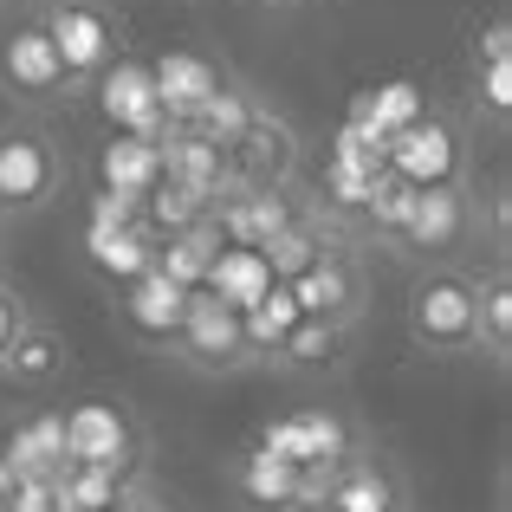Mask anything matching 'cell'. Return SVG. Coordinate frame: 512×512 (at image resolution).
<instances>
[{"mask_svg":"<svg viewBox=\"0 0 512 512\" xmlns=\"http://www.w3.org/2000/svg\"><path fill=\"white\" fill-rule=\"evenodd\" d=\"M480 59H506V20L487 26V46H474V65H480Z\"/></svg>","mask_w":512,"mask_h":512,"instance_id":"25","label":"cell"},{"mask_svg":"<svg viewBox=\"0 0 512 512\" xmlns=\"http://www.w3.org/2000/svg\"><path fill=\"white\" fill-rule=\"evenodd\" d=\"M292 305H299V318H325V325H363V305H370V273H363V260L344 247L318 253V266H305L299 279H292Z\"/></svg>","mask_w":512,"mask_h":512,"instance_id":"8","label":"cell"},{"mask_svg":"<svg viewBox=\"0 0 512 512\" xmlns=\"http://www.w3.org/2000/svg\"><path fill=\"white\" fill-rule=\"evenodd\" d=\"M474 98L487 104L493 124H506V111H512V59H480L474 65Z\"/></svg>","mask_w":512,"mask_h":512,"instance_id":"21","label":"cell"},{"mask_svg":"<svg viewBox=\"0 0 512 512\" xmlns=\"http://www.w3.org/2000/svg\"><path fill=\"white\" fill-rule=\"evenodd\" d=\"M474 350H487L493 363L512 357V273L493 266L487 279L474 273Z\"/></svg>","mask_w":512,"mask_h":512,"instance_id":"18","label":"cell"},{"mask_svg":"<svg viewBox=\"0 0 512 512\" xmlns=\"http://www.w3.org/2000/svg\"><path fill=\"white\" fill-rule=\"evenodd\" d=\"M111 512H169V506L156 500V487H150V480H137V487H130V493H124V500H117Z\"/></svg>","mask_w":512,"mask_h":512,"instance_id":"24","label":"cell"},{"mask_svg":"<svg viewBox=\"0 0 512 512\" xmlns=\"http://www.w3.org/2000/svg\"><path fill=\"white\" fill-rule=\"evenodd\" d=\"M234 493H240V506H247V512H286V506L312 500V493H305V474H299V467L273 461L266 448L240 461V474H234Z\"/></svg>","mask_w":512,"mask_h":512,"instance_id":"17","label":"cell"},{"mask_svg":"<svg viewBox=\"0 0 512 512\" xmlns=\"http://www.w3.org/2000/svg\"><path fill=\"white\" fill-rule=\"evenodd\" d=\"M253 117H260V98H253L247 85H227V91H214V98L201 104L195 117H188V130H195L201 143H214V150L227 156L240 137H247V124H253Z\"/></svg>","mask_w":512,"mask_h":512,"instance_id":"19","label":"cell"},{"mask_svg":"<svg viewBox=\"0 0 512 512\" xmlns=\"http://www.w3.org/2000/svg\"><path fill=\"white\" fill-rule=\"evenodd\" d=\"M0 454H7L13 480H59L65 467V428L59 415H26V422H13V435L0 441Z\"/></svg>","mask_w":512,"mask_h":512,"instance_id":"16","label":"cell"},{"mask_svg":"<svg viewBox=\"0 0 512 512\" xmlns=\"http://www.w3.org/2000/svg\"><path fill=\"white\" fill-rule=\"evenodd\" d=\"M65 376V338L52 325H39V318H26L20 338L7 344V357H0V383L13 389H52Z\"/></svg>","mask_w":512,"mask_h":512,"instance_id":"15","label":"cell"},{"mask_svg":"<svg viewBox=\"0 0 512 512\" xmlns=\"http://www.w3.org/2000/svg\"><path fill=\"white\" fill-rule=\"evenodd\" d=\"M292 175H299V130L260 104L247 137L227 150V195L234 188H292Z\"/></svg>","mask_w":512,"mask_h":512,"instance_id":"9","label":"cell"},{"mask_svg":"<svg viewBox=\"0 0 512 512\" xmlns=\"http://www.w3.org/2000/svg\"><path fill=\"white\" fill-rule=\"evenodd\" d=\"M480 234V201L467 188H422L402 221V234L389 240L396 253H415V260H435V266H454V253Z\"/></svg>","mask_w":512,"mask_h":512,"instance_id":"7","label":"cell"},{"mask_svg":"<svg viewBox=\"0 0 512 512\" xmlns=\"http://www.w3.org/2000/svg\"><path fill=\"white\" fill-rule=\"evenodd\" d=\"M214 91H221V78H214L201 59H169V65H163V78H156V104H169L182 124L214 98Z\"/></svg>","mask_w":512,"mask_h":512,"instance_id":"20","label":"cell"},{"mask_svg":"<svg viewBox=\"0 0 512 512\" xmlns=\"http://www.w3.org/2000/svg\"><path fill=\"white\" fill-rule=\"evenodd\" d=\"M46 7H52V0H46Z\"/></svg>","mask_w":512,"mask_h":512,"instance_id":"28","label":"cell"},{"mask_svg":"<svg viewBox=\"0 0 512 512\" xmlns=\"http://www.w3.org/2000/svg\"><path fill=\"white\" fill-rule=\"evenodd\" d=\"M26 318H33V312H26V299L7 286V279H0V357H7V344H13V338H20Z\"/></svg>","mask_w":512,"mask_h":512,"instance_id":"23","label":"cell"},{"mask_svg":"<svg viewBox=\"0 0 512 512\" xmlns=\"http://www.w3.org/2000/svg\"><path fill=\"white\" fill-rule=\"evenodd\" d=\"M247 7H266V13H292V7H305V0H247Z\"/></svg>","mask_w":512,"mask_h":512,"instance_id":"26","label":"cell"},{"mask_svg":"<svg viewBox=\"0 0 512 512\" xmlns=\"http://www.w3.org/2000/svg\"><path fill=\"white\" fill-rule=\"evenodd\" d=\"M39 26H46V39L59 46L65 72L78 78V91H85V78H98L104 65H111V52H117L111 13H104L98 0H52Z\"/></svg>","mask_w":512,"mask_h":512,"instance_id":"11","label":"cell"},{"mask_svg":"<svg viewBox=\"0 0 512 512\" xmlns=\"http://www.w3.org/2000/svg\"><path fill=\"white\" fill-rule=\"evenodd\" d=\"M331 512H409V493L402 480L376 461L370 448H350L338 467L325 474V493H318Z\"/></svg>","mask_w":512,"mask_h":512,"instance_id":"12","label":"cell"},{"mask_svg":"<svg viewBox=\"0 0 512 512\" xmlns=\"http://www.w3.org/2000/svg\"><path fill=\"white\" fill-rule=\"evenodd\" d=\"M389 175L409 182L415 195H422V188H467V143H461V130H454L448 117H435V111L409 117V124L389 137Z\"/></svg>","mask_w":512,"mask_h":512,"instance_id":"6","label":"cell"},{"mask_svg":"<svg viewBox=\"0 0 512 512\" xmlns=\"http://www.w3.org/2000/svg\"><path fill=\"white\" fill-rule=\"evenodd\" d=\"M305 195H292V188H234V195L214 201V234L227 240V247L240 253H260L266 240H279L292 221H305Z\"/></svg>","mask_w":512,"mask_h":512,"instance_id":"10","label":"cell"},{"mask_svg":"<svg viewBox=\"0 0 512 512\" xmlns=\"http://www.w3.org/2000/svg\"><path fill=\"white\" fill-rule=\"evenodd\" d=\"M350 338H357L350 325L299 318V325L273 344V357H266V363H273V370H286V376H338L344 363H350Z\"/></svg>","mask_w":512,"mask_h":512,"instance_id":"13","label":"cell"},{"mask_svg":"<svg viewBox=\"0 0 512 512\" xmlns=\"http://www.w3.org/2000/svg\"><path fill=\"white\" fill-rule=\"evenodd\" d=\"M182 305H188V292L175 286L169 273H156V266H143V273H137V279L124 286V325L137 331L143 344L169 350L175 325H182Z\"/></svg>","mask_w":512,"mask_h":512,"instance_id":"14","label":"cell"},{"mask_svg":"<svg viewBox=\"0 0 512 512\" xmlns=\"http://www.w3.org/2000/svg\"><path fill=\"white\" fill-rule=\"evenodd\" d=\"M65 428V461L72 467H98V474L137 487L143 467H150V441H143V422L124 409V402H104V396H85L59 415Z\"/></svg>","mask_w":512,"mask_h":512,"instance_id":"3","label":"cell"},{"mask_svg":"<svg viewBox=\"0 0 512 512\" xmlns=\"http://www.w3.org/2000/svg\"><path fill=\"white\" fill-rule=\"evenodd\" d=\"M65 143L52 137L39 117L0 124V227L7 221H33L65 195Z\"/></svg>","mask_w":512,"mask_h":512,"instance_id":"1","label":"cell"},{"mask_svg":"<svg viewBox=\"0 0 512 512\" xmlns=\"http://www.w3.org/2000/svg\"><path fill=\"white\" fill-rule=\"evenodd\" d=\"M0 98L13 104V111H59V104L78 98V78L65 72L59 46L46 39V26H13V33H0Z\"/></svg>","mask_w":512,"mask_h":512,"instance_id":"5","label":"cell"},{"mask_svg":"<svg viewBox=\"0 0 512 512\" xmlns=\"http://www.w3.org/2000/svg\"><path fill=\"white\" fill-rule=\"evenodd\" d=\"M286 512H331L325 500H299V506H286Z\"/></svg>","mask_w":512,"mask_h":512,"instance_id":"27","label":"cell"},{"mask_svg":"<svg viewBox=\"0 0 512 512\" xmlns=\"http://www.w3.org/2000/svg\"><path fill=\"white\" fill-rule=\"evenodd\" d=\"M0 512H65L59 506V480H13V493H7Z\"/></svg>","mask_w":512,"mask_h":512,"instance_id":"22","label":"cell"},{"mask_svg":"<svg viewBox=\"0 0 512 512\" xmlns=\"http://www.w3.org/2000/svg\"><path fill=\"white\" fill-rule=\"evenodd\" d=\"M169 357L182 363V370H195V376H240V370L260 363L253 357V338H247V318H240L227 299H214L208 286L188 292L182 325H175V338H169Z\"/></svg>","mask_w":512,"mask_h":512,"instance_id":"4","label":"cell"},{"mask_svg":"<svg viewBox=\"0 0 512 512\" xmlns=\"http://www.w3.org/2000/svg\"><path fill=\"white\" fill-rule=\"evenodd\" d=\"M402 331L422 357H467L474 350V273L467 266H428L402 299Z\"/></svg>","mask_w":512,"mask_h":512,"instance_id":"2","label":"cell"}]
</instances>
